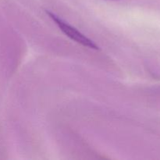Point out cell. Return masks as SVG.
Wrapping results in <instances>:
<instances>
[{"label":"cell","instance_id":"1","mask_svg":"<svg viewBox=\"0 0 160 160\" xmlns=\"http://www.w3.org/2000/svg\"><path fill=\"white\" fill-rule=\"evenodd\" d=\"M46 13L53 20V22L59 27L60 31H62L71 40L78 42V44H81V45H82L84 47H88V48H92V49H99V47L96 44L94 43L91 39L86 37L84 34L80 32L76 28L72 27L69 23H67V22L62 20V19L58 17L57 16L55 15L52 12L46 11Z\"/></svg>","mask_w":160,"mask_h":160}]
</instances>
